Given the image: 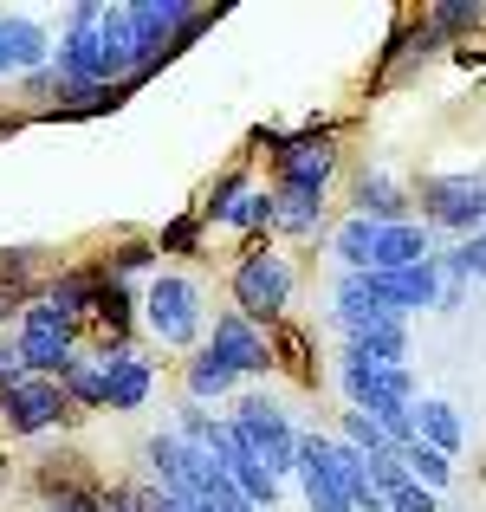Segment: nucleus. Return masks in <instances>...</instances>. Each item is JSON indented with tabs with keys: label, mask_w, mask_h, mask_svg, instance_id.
Returning <instances> with one entry per match:
<instances>
[{
	"label": "nucleus",
	"mask_w": 486,
	"mask_h": 512,
	"mask_svg": "<svg viewBox=\"0 0 486 512\" xmlns=\"http://www.w3.org/2000/svg\"><path fill=\"white\" fill-rule=\"evenodd\" d=\"M20 65H52V39L39 33L33 20H20V13H7L0 20V72H20Z\"/></svg>",
	"instance_id": "obj_11"
},
{
	"label": "nucleus",
	"mask_w": 486,
	"mask_h": 512,
	"mask_svg": "<svg viewBox=\"0 0 486 512\" xmlns=\"http://www.w3.org/2000/svg\"><path fill=\"white\" fill-rule=\"evenodd\" d=\"M98 318H104V325H111V331H124L130 325V286H124V279H104V292H98Z\"/></svg>",
	"instance_id": "obj_26"
},
{
	"label": "nucleus",
	"mask_w": 486,
	"mask_h": 512,
	"mask_svg": "<svg viewBox=\"0 0 486 512\" xmlns=\"http://www.w3.org/2000/svg\"><path fill=\"white\" fill-rule=\"evenodd\" d=\"M221 221L227 227H266V221H279V195H266V188H240L234 208H227Z\"/></svg>",
	"instance_id": "obj_24"
},
{
	"label": "nucleus",
	"mask_w": 486,
	"mask_h": 512,
	"mask_svg": "<svg viewBox=\"0 0 486 512\" xmlns=\"http://www.w3.org/2000/svg\"><path fill=\"white\" fill-rule=\"evenodd\" d=\"M299 487L312 500V512H350V487L337 474V441L299 435Z\"/></svg>",
	"instance_id": "obj_7"
},
{
	"label": "nucleus",
	"mask_w": 486,
	"mask_h": 512,
	"mask_svg": "<svg viewBox=\"0 0 486 512\" xmlns=\"http://www.w3.org/2000/svg\"><path fill=\"white\" fill-rule=\"evenodd\" d=\"M130 500H137V512H188L182 500H175V493H162V487H150V493H130Z\"/></svg>",
	"instance_id": "obj_30"
},
{
	"label": "nucleus",
	"mask_w": 486,
	"mask_h": 512,
	"mask_svg": "<svg viewBox=\"0 0 486 512\" xmlns=\"http://www.w3.org/2000/svg\"><path fill=\"white\" fill-rule=\"evenodd\" d=\"M137 266H150V247H124L117 253V273H137Z\"/></svg>",
	"instance_id": "obj_34"
},
{
	"label": "nucleus",
	"mask_w": 486,
	"mask_h": 512,
	"mask_svg": "<svg viewBox=\"0 0 486 512\" xmlns=\"http://www.w3.org/2000/svg\"><path fill=\"white\" fill-rule=\"evenodd\" d=\"M350 357H370V363H409V318H376V325L350 331Z\"/></svg>",
	"instance_id": "obj_12"
},
{
	"label": "nucleus",
	"mask_w": 486,
	"mask_h": 512,
	"mask_svg": "<svg viewBox=\"0 0 486 512\" xmlns=\"http://www.w3.org/2000/svg\"><path fill=\"white\" fill-rule=\"evenodd\" d=\"M26 376H33V370H26V357H20V338L0 344V396H7L13 383H26Z\"/></svg>",
	"instance_id": "obj_28"
},
{
	"label": "nucleus",
	"mask_w": 486,
	"mask_h": 512,
	"mask_svg": "<svg viewBox=\"0 0 486 512\" xmlns=\"http://www.w3.org/2000/svg\"><path fill=\"white\" fill-rule=\"evenodd\" d=\"M20 357H26V370L33 376H65L72 370V318L59 312V305H46L39 299L33 312L20 318Z\"/></svg>",
	"instance_id": "obj_4"
},
{
	"label": "nucleus",
	"mask_w": 486,
	"mask_h": 512,
	"mask_svg": "<svg viewBox=\"0 0 486 512\" xmlns=\"http://www.w3.org/2000/svg\"><path fill=\"white\" fill-rule=\"evenodd\" d=\"M454 260H461L467 279H486V234H474L467 247H454Z\"/></svg>",
	"instance_id": "obj_29"
},
{
	"label": "nucleus",
	"mask_w": 486,
	"mask_h": 512,
	"mask_svg": "<svg viewBox=\"0 0 486 512\" xmlns=\"http://www.w3.org/2000/svg\"><path fill=\"white\" fill-rule=\"evenodd\" d=\"M227 383H234V370H227L214 350H195V357H188V402H214Z\"/></svg>",
	"instance_id": "obj_22"
},
{
	"label": "nucleus",
	"mask_w": 486,
	"mask_h": 512,
	"mask_svg": "<svg viewBox=\"0 0 486 512\" xmlns=\"http://www.w3.org/2000/svg\"><path fill=\"white\" fill-rule=\"evenodd\" d=\"M337 169V150L331 143H279V182H299V188H324Z\"/></svg>",
	"instance_id": "obj_14"
},
{
	"label": "nucleus",
	"mask_w": 486,
	"mask_h": 512,
	"mask_svg": "<svg viewBox=\"0 0 486 512\" xmlns=\"http://www.w3.org/2000/svg\"><path fill=\"white\" fill-rule=\"evenodd\" d=\"M337 441H350L357 454H396L389 428L376 422V415H363V409H344V435H337Z\"/></svg>",
	"instance_id": "obj_23"
},
{
	"label": "nucleus",
	"mask_w": 486,
	"mask_h": 512,
	"mask_svg": "<svg viewBox=\"0 0 486 512\" xmlns=\"http://www.w3.org/2000/svg\"><path fill=\"white\" fill-rule=\"evenodd\" d=\"M98 292H104V273H59V286H52L46 305H59L65 318L72 312H98Z\"/></svg>",
	"instance_id": "obj_21"
},
{
	"label": "nucleus",
	"mask_w": 486,
	"mask_h": 512,
	"mask_svg": "<svg viewBox=\"0 0 486 512\" xmlns=\"http://www.w3.org/2000/svg\"><path fill=\"white\" fill-rule=\"evenodd\" d=\"M59 383H65V396H72V402H85V409H104V370H91V363H72Z\"/></svg>",
	"instance_id": "obj_25"
},
{
	"label": "nucleus",
	"mask_w": 486,
	"mask_h": 512,
	"mask_svg": "<svg viewBox=\"0 0 486 512\" xmlns=\"http://www.w3.org/2000/svg\"><path fill=\"white\" fill-rule=\"evenodd\" d=\"M0 474H7V461H0Z\"/></svg>",
	"instance_id": "obj_37"
},
{
	"label": "nucleus",
	"mask_w": 486,
	"mask_h": 512,
	"mask_svg": "<svg viewBox=\"0 0 486 512\" xmlns=\"http://www.w3.org/2000/svg\"><path fill=\"white\" fill-rule=\"evenodd\" d=\"M422 214L454 234H486V169L474 175H428L422 182Z\"/></svg>",
	"instance_id": "obj_2"
},
{
	"label": "nucleus",
	"mask_w": 486,
	"mask_h": 512,
	"mask_svg": "<svg viewBox=\"0 0 486 512\" xmlns=\"http://www.w3.org/2000/svg\"><path fill=\"white\" fill-rule=\"evenodd\" d=\"M279 227L286 234H312L318 214H324V188H299V182H279Z\"/></svg>",
	"instance_id": "obj_18"
},
{
	"label": "nucleus",
	"mask_w": 486,
	"mask_h": 512,
	"mask_svg": "<svg viewBox=\"0 0 486 512\" xmlns=\"http://www.w3.org/2000/svg\"><path fill=\"white\" fill-rule=\"evenodd\" d=\"M435 266H441V312H454V305L467 299V286H474V279L461 273V260H454V247H448V253H435Z\"/></svg>",
	"instance_id": "obj_27"
},
{
	"label": "nucleus",
	"mask_w": 486,
	"mask_h": 512,
	"mask_svg": "<svg viewBox=\"0 0 486 512\" xmlns=\"http://www.w3.org/2000/svg\"><path fill=\"white\" fill-rule=\"evenodd\" d=\"M65 383L59 376H26V383H13L7 396H0V415H7L13 435H39V428H52L65 415Z\"/></svg>",
	"instance_id": "obj_6"
},
{
	"label": "nucleus",
	"mask_w": 486,
	"mask_h": 512,
	"mask_svg": "<svg viewBox=\"0 0 486 512\" xmlns=\"http://www.w3.org/2000/svg\"><path fill=\"white\" fill-rule=\"evenodd\" d=\"M104 512H137V500H124V493L111 500V493H104Z\"/></svg>",
	"instance_id": "obj_35"
},
{
	"label": "nucleus",
	"mask_w": 486,
	"mask_h": 512,
	"mask_svg": "<svg viewBox=\"0 0 486 512\" xmlns=\"http://www.w3.org/2000/svg\"><path fill=\"white\" fill-rule=\"evenodd\" d=\"M415 435H422L428 448H441V454L454 461V454H461V415H454L448 402L422 396V402H415Z\"/></svg>",
	"instance_id": "obj_16"
},
{
	"label": "nucleus",
	"mask_w": 486,
	"mask_h": 512,
	"mask_svg": "<svg viewBox=\"0 0 486 512\" xmlns=\"http://www.w3.org/2000/svg\"><path fill=\"white\" fill-rule=\"evenodd\" d=\"M143 318H150V331L162 344L188 350L201 338V292L188 286V279H175V273H156L150 292H143Z\"/></svg>",
	"instance_id": "obj_3"
},
{
	"label": "nucleus",
	"mask_w": 486,
	"mask_h": 512,
	"mask_svg": "<svg viewBox=\"0 0 486 512\" xmlns=\"http://www.w3.org/2000/svg\"><path fill=\"white\" fill-rule=\"evenodd\" d=\"M208 350H214V357H221L234 376H260L266 363H273V350H266V338L253 331V318H247V312L214 318V338H208Z\"/></svg>",
	"instance_id": "obj_9"
},
{
	"label": "nucleus",
	"mask_w": 486,
	"mask_h": 512,
	"mask_svg": "<svg viewBox=\"0 0 486 512\" xmlns=\"http://www.w3.org/2000/svg\"><path fill=\"white\" fill-rule=\"evenodd\" d=\"M227 474L240 480V493H247V500H253V512H266V506L279 500V474H273V467L260 461V454H240V461L227 467Z\"/></svg>",
	"instance_id": "obj_20"
},
{
	"label": "nucleus",
	"mask_w": 486,
	"mask_h": 512,
	"mask_svg": "<svg viewBox=\"0 0 486 512\" xmlns=\"http://www.w3.org/2000/svg\"><path fill=\"white\" fill-rule=\"evenodd\" d=\"M370 286H376V305H383V312L409 318V312H422V305H441V266L422 260V266H409V273H370Z\"/></svg>",
	"instance_id": "obj_8"
},
{
	"label": "nucleus",
	"mask_w": 486,
	"mask_h": 512,
	"mask_svg": "<svg viewBox=\"0 0 486 512\" xmlns=\"http://www.w3.org/2000/svg\"><path fill=\"white\" fill-rule=\"evenodd\" d=\"M104 409H143L150 402V383H156V370L137 357L130 344H117V350H104Z\"/></svg>",
	"instance_id": "obj_10"
},
{
	"label": "nucleus",
	"mask_w": 486,
	"mask_h": 512,
	"mask_svg": "<svg viewBox=\"0 0 486 512\" xmlns=\"http://www.w3.org/2000/svg\"><path fill=\"white\" fill-rule=\"evenodd\" d=\"M435 260V240H428V227L415 221H396L383 227V247H376V273H409V266Z\"/></svg>",
	"instance_id": "obj_13"
},
{
	"label": "nucleus",
	"mask_w": 486,
	"mask_h": 512,
	"mask_svg": "<svg viewBox=\"0 0 486 512\" xmlns=\"http://www.w3.org/2000/svg\"><path fill=\"white\" fill-rule=\"evenodd\" d=\"M59 512H104V493H85V487H72L59 500Z\"/></svg>",
	"instance_id": "obj_32"
},
{
	"label": "nucleus",
	"mask_w": 486,
	"mask_h": 512,
	"mask_svg": "<svg viewBox=\"0 0 486 512\" xmlns=\"http://www.w3.org/2000/svg\"><path fill=\"white\" fill-rule=\"evenodd\" d=\"M234 299L247 318H273L279 305L292 299V266L279 260V253H247V260L234 266Z\"/></svg>",
	"instance_id": "obj_5"
},
{
	"label": "nucleus",
	"mask_w": 486,
	"mask_h": 512,
	"mask_svg": "<svg viewBox=\"0 0 486 512\" xmlns=\"http://www.w3.org/2000/svg\"><path fill=\"white\" fill-rule=\"evenodd\" d=\"M234 435L247 441V448L260 454L273 474H299V428L286 422V409H279V402L247 396V402L234 409Z\"/></svg>",
	"instance_id": "obj_1"
},
{
	"label": "nucleus",
	"mask_w": 486,
	"mask_h": 512,
	"mask_svg": "<svg viewBox=\"0 0 486 512\" xmlns=\"http://www.w3.org/2000/svg\"><path fill=\"white\" fill-rule=\"evenodd\" d=\"M402 201H409V195H402L389 175H363V182H357V214H363V221H376V227H396L402 221Z\"/></svg>",
	"instance_id": "obj_17"
},
{
	"label": "nucleus",
	"mask_w": 486,
	"mask_h": 512,
	"mask_svg": "<svg viewBox=\"0 0 486 512\" xmlns=\"http://www.w3.org/2000/svg\"><path fill=\"white\" fill-rule=\"evenodd\" d=\"M396 461L409 467V474L422 480L428 493H441V487H448V474H454V461H448V454H441V448H428L422 435H415V441H402V448H396Z\"/></svg>",
	"instance_id": "obj_19"
},
{
	"label": "nucleus",
	"mask_w": 486,
	"mask_h": 512,
	"mask_svg": "<svg viewBox=\"0 0 486 512\" xmlns=\"http://www.w3.org/2000/svg\"><path fill=\"white\" fill-rule=\"evenodd\" d=\"M188 240H195V221H175V227H169V234H162V247H169V253H182V247H188Z\"/></svg>",
	"instance_id": "obj_33"
},
{
	"label": "nucleus",
	"mask_w": 486,
	"mask_h": 512,
	"mask_svg": "<svg viewBox=\"0 0 486 512\" xmlns=\"http://www.w3.org/2000/svg\"><path fill=\"white\" fill-rule=\"evenodd\" d=\"M435 26H480V7L454 0V7H435Z\"/></svg>",
	"instance_id": "obj_31"
},
{
	"label": "nucleus",
	"mask_w": 486,
	"mask_h": 512,
	"mask_svg": "<svg viewBox=\"0 0 486 512\" xmlns=\"http://www.w3.org/2000/svg\"><path fill=\"white\" fill-rule=\"evenodd\" d=\"M337 260L350 266V273H376V247H383V227L376 221H363V214H350L344 227H337Z\"/></svg>",
	"instance_id": "obj_15"
},
{
	"label": "nucleus",
	"mask_w": 486,
	"mask_h": 512,
	"mask_svg": "<svg viewBox=\"0 0 486 512\" xmlns=\"http://www.w3.org/2000/svg\"><path fill=\"white\" fill-rule=\"evenodd\" d=\"M7 312H13V299H0V325H7Z\"/></svg>",
	"instance_id": "obj_36"
}]
</instances>
